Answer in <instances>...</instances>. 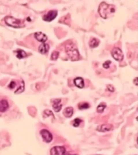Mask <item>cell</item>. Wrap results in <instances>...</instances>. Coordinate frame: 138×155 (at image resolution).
<instances>
[{
  "instance_id": "d4e9b609",
  "label": "cell",
  "mask_w": 138,
  "mask_h": 155,
  "mask_svg": "<svg viewBox=\"0 0 138 155\" xmlns=\"http://www.w3.org/2000/svg\"><path fill=\"white\" fill-rule=\"evenodd\" d=\"M44 115L48 116H49L50 115H53V113L52 111L50 110H48V109H46L44 111Z\"/></svg>"
},
{
  "instance_id": "9a60e30c",
  "label": "cell",
  "mask_w": 138,
  "mask_h": 155,
  "mask_svg": "<svg viewBox=\"0 0 138 155\" xmlns=\"http://www.w3.org/2000/svg\"><path fill=\"white\" fill-rule=\"evenodd\" d=\"M100 41L96 38H91L89 42V46L90 48H97L99 45Z\"/></svg>"
},
{
  "instance_id": "cb8c5ba5",
  "label": "cell",
  "mask_w": 138,
  "mask_h": 155,
  "mask_svg": "<svg viewBox=\"0 0 138 155\" xmlns=\"http://www.w3.org/2000/svg\"><path fill=\"white\" fill-rule=\"evenodd\" d=\"M16 83L15 82V81L12 80V81L10 82V83L9 84V85L8 87L9 88H10V89H14V88L16 87Z\"/></svg>"
},
{
  "instance_id": "4316f807",
  "label": "cell",
  "mask_w": 138,
  "mask_h": 155,
  "mask_svg": "<svg viewBox=\"0 0 138 155\" xmlns=\"http://www.w3.org/2000/svg\"><path fill=\"white\" fill-rule=\"evenodd\" d=\"M133 83L135 85V86H138V78L136 77L135 79H134V80H133Z\"/></svg>"
},
{
  "instance_id": "2e32d148",
  "label": "cell",
  "mask_w": 138,
  "mask_h": 155,
  "mask_svg": "<svg viewBox=\"0 0 138 155\" xmlns=\"http://www.w3.org/2000/svg\"><path fill=\"white\" fill-rule=\"evenodd\" d=\"M15 52L16 53L17 58H18V59H23L27 56L26 52L21 49H18L16 51H15Z\"/></svg>"
},
{
  "instance_id": "9c48e42d",
  "label": "cell",
  "mask_w": 138,
  "mask_h": 155,
  "mask_svg": "<svg viewBox=\"0 0 138 155\" xmlns=\"http://www.w3.org/2000/svg\"><path fill=\"white\" fill-rule=\"evenodd\" d=\"M35 38L36 39L38 42H41L42 43H45L48 40V37L46 35L42 32H36L34 34Z\"/></svg>"
},
{
  "instance_id": "d6986e66",
  "label": "cell",
  "mask_w": 138,
  "mask_h": 155,
  "mask_svg": "<svg viewBox=\"0 0 138 155\" xmlns=\"http://www.w3.org/2000/svg\"><path fill=\"white\" fill-rule=\"evenodd\" d=\"M59 22L61 23H64L65 24L70 25V15L68 14L67 15L65 16H63L61 20H59Z\"/></svg>"
},
{
  "instance_id": "603a6c76",
  "label": "cell",
  "mask_w": 138,
  "mask_h": 155,
  "mask_svg": "<svg viewBox=\"0 0 138 155\" xmlns=\"http://www.w3.org/2000/svg\"><path fill=\"white\" fill-rule=\"evenodd\" d=\"M111 64V61L110 60H107L103 64V68H105V69H107L110 68V65Z\"/></svg>"
},
{
  "instance_id": "f1b7e54d",
  "label": "cell",
  "mask_w": 138,
  "mask_h": 155,
  "mask_svg": "<svg viewBox=\"0 0 138 155\" xmlns=\"http://www.w3.org/2000/svg\"></svg>"
},
{
  "instance_id": "ffe728a7",
  "label": "cell",
  "mask_w": 138,
  "mask_h": 155,
  "mask_svg": "<svg viewBox=\"0 0 138 155\" xmlns=\"http://www.w3.org/2000/svg\"><path fill=\"white\" fill-rule=\"evenodd\" d=\"M25 90V83L23 81H22L20 82V85L17 88L16 91H15V94H20L22 93Z\"/></svg>"
},
{
  "instance_id": "44dd1931",
  "label": "cell",
  "mask_w": 138,
  "mask_h": 155,
  "mask_svg": "<svg viewBox=\"0 0 138 155\" xmlns=\"http://www.w3.org/2000/svg\"><path fill=\"white\" fill-rule=\"evenodd\" d=\"M82 122V120L80 119H75L72 122V125H73V127H78L79 126L80 124Z\"/></svg>"
},
{
  "instance_id": "30bf717a",
  "label": "cell",
  "mask_w": 138,
  "mask_h": 155,
  "mask_svg": "<svg viewBox=\"0 0 138 155\" xmlns=\"http://www.w3.org/2000/svg\"><path fill=\"white\" fill-rule=\"evenodd\" d=\"M61 100L60 99H56L53 101V107L55 111L58 113L61 111L62 107V104L61 103Z\"/></svg>"
},
{
  "instance_id": "8992f818",
  "label": "cell",
  "mask_w": 138,
  "mask_h": 155,
  "mask_svg": "<svg viewBox=\"0 0 138 155\" xmlns=\"http://www.w3.org/2000/svg\"><path fill=\"white\" fill-rule=\"evenodd\" d=\"M66 152V149L63 146H55L50 150V155H64Z\"/></svg>"
},
{
  "instance_id": "5b68a950",
  "label": "cell",
  "mask_w": 138,
  "mask_h": 155,
  "mask_svg": "<svg viewBox=\"0 0 138 155\" xmlns=\"http://www.w3.org/2000/svg\"><path fill=\"white\" fill-rule=\"evenodd\" d=\"M40 135L43 141L46 143H50L53 141V136L52 134L49 130L45 129L41 130L40 131Z\"/></svg>"
},
{
  "instance_id": "e0dca14e",
  "label": "cell",
  "mask_w": 138,
  "mask_h": 155,
  "mask_svg": "<svg viewBox=\"0 0 138 155\" xmlns=\"http://www.w3.org/2000/svg\"><path fill=\"white\" fill-rule=\"evenodd\" d=\"M90 107L89 103L86 102H82L78 103V107L80 110H84L89 108Z\"/></svg>"
},
{
  "instance_id": "83f0119b",
  "label": "cell",
  "mask_w": 138,
  "mask_h": 155,
  "mask_svg": "<svg viewBox=\"0 0 138 155\" xmlns=\"http://www.w3.org/2000/svg\"><path fill=\"white\" fill-rule=\"evenodd\" d=\"M64 155H77V154H70V153H66Z\"/></svg>"
},
{
  "instance_id": "7402d4cb",
  "label": "cell",
  "mask_w": 138,
  "mask_h": 155,
  "mask_svg": "<svg viewBox=\"0 0 138 155\" xmlns=\"http://www.w3.org/2000/svg\"><path fill=\"white\" fill-rule=\"evenodd\" d=\"M59 52L56 51L53 52L51 56V59L53 60H57L59 57Z\"/></svg>"
},
{
  "instance_id": "484cf974",
  "label": "cell",
  "mask_w": 138,
  "mask_h": 155,
  "mask_svg": "<svg viewBox=\"0 0 138 155\" xmlns=\"http://www.w3.org/2000/svg\"><path fill=\"white\" fill-rule=\"evenodd\" d=\"M107 88L111 92H113L114 91V88L112 85H108L107 86Z\"/></svg>"
},
{
  "instance_id": "7c38bea8",
  "label": "cell",
  "mask_w": 138,
  "mask_h": 155,
  "mask_svg": "<svg viewBox=\"0 0 138 155\" xmlns=\"http://www.w3.org/2000/svg\"><path fill=\"white\" fill-rule=\"evenodd\" d=\"M73 114V108L72 107L65 108L63 111V115L66 118L71 117Z\"/></svg>"
},
{
  "instance_id": "8fae6325",
  "label": "cell",
  "mask_w": 138,
  "mask_h": 155,
  "mask_svg": "<svg viewBox=\"0 0 138 155\" xmlns=\"http://www.w3.org/2000/svg\"><path fill=\"white\" fill-rule=\"evenodd\" d=\"M9 107L8 102L6 100H0V112L4 113L7 111Z\"/></svg>"
},
{
  "instance_id": "7a4b0ae2",
  "label": "cell",
  "mask_w": 138,
  "mask_h": 155,
  "mask_svg": "<svg viewBox=\"0 0 138 155\" xmlns=\"http://www.w3.org/2000/svg\"><path fill=\"white\" fill-rule=\"evenodd\" d=\"M65 50L67 55L72 61H77L79 59V53L77 48L72 43L66 44Z\"/></svg>"
},
{
  "instance_id": "ba28073f",
  "label": "cell",
  "mask_w": 138,
  "mask_h": 155,
  "mask_svg": "<svg viewBox=\"0 0 138 155\" xmlns=\"http://www.w3.org/2000/svg\"><path fill=\"white\" fill-rule=\"evenodd\" d=\"M113 129V126L112 124H102L98 126L97 128V130L102 132L111 131Z\"/></svg>"
},
{
  "instance_id": "52a82bcc",
  "label": "cell",
  "mask_w": 138,
  "mask_h": 155,
  "mask_svg": "<svg viewBox=\"0 0 138 155\" xmlns=\"http://www.w3.org/2000/svg\"><path fill=\"white\" fill-rule=\"evenodd\" d=\"M58 15V12L56 10H50L43 17V20L46 22H51L54 20Z\"/></svg>"
},
{
  "instance_id": "6da1fadb",
  "label": "cell",
  "mask_w": 138,
  "mask_h": 155,
  "mask_svg": "<svg viewBox=\"0 0 138 155\" xmlns=\"http://www.w3.org/2000/svg\"><path fill=\"white\" fill-rule=\"evenodd\" d=\"M115 12V8L113 5L107 4L105 2H102L98 7V12L104 19H106L109 15Z\"/></svg>"
},
{
  "instance_id": "277c9868",
  "label": "cell",
  "mask_w": 138,
  "mask_h": 155,
  "mask_svg": "<svg viewBox=\"0 0 138 155\" xmlns=\"http://www.w3.org/2000/svg\"><path fill=\"white\" fill-rule=\"evenodd\" d=\"M111 55L114 59L117 61H122L124 59V54L120 48H114L111 51Z\"/></svg>"
},
{
  "instance_id": "3957f363",
  "label": "cell",
  "mask_w": 138,
  "mask_h": 155,
  "mask_svg": "<svg viewBox=\"0 0 138 155\" xmlns=\"http://www.w3.org/2000/svg\"><path fill=\"white\" fill-rule=\"evenodd\" d=\"M4 20L5 24L13 28H23L25 26V20L17 19L12 16H6Z\"/></svg>"
},
{
  "instance_id": "5bb4252c",
  "label": "cell",
  "mask_w": 138,
  "mask_h": 155,
  "mask_svg": "<svg viewBox=\"0 0 138 155\" xmlns=\"http://www.w3.org/2000/svg\"><path fill=\"white\" fill-rule=\"evenodd\" d=\"M74 84L76 87L82 88L84 86V81L81 77H77L74 79Z\"/></svg>"
},
{
  "instance_id": "ac0fdd59",
  "label": "cell",
  "mask_w": 138,
  "mask_h": 155,
  "mask_svg": "<svg viewBox=\"0 0 138 155\" xmlns=\"http://www.w3.org/2000/svg\"><path fill=\"white\" fill-rule=\"evenodd\" d=\"M106 107V104L105 102H102L98 106L97 111L98 113H102L104 111Z\"/></svg>"
},
{
  "instance_id": "4fadbf2b",
  "label": "cell",
  "mask_w": 138,
  "mask_h": 155,
  "mask_svg": "<svg viewBox=\"0 0 138 155\" xmlns=\"http://www.w3.org/2000/svg\"><path fill=\"white\" fill-rule=\"evenodd\" d=\"M49 48H50V46H49V44L44 43L40 45L38 48V51L41 54L44 55L49 51Z\"/></svg>"
}]
</instances>
